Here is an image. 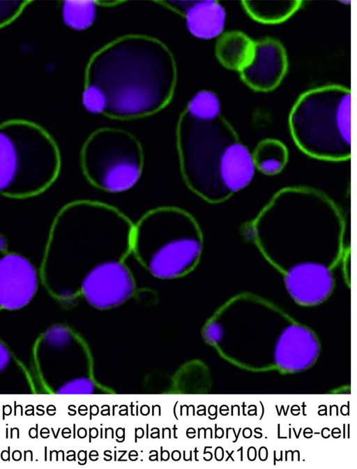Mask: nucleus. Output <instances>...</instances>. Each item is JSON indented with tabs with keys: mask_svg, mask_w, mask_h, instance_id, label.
<instances>
[{
	"mask_svg": "<svg viewBox=\"0 0 357 469\" xmlns=\"http://www.w3.org/2000/svg\"><path fill=\"white\" fill-rule=\"evenodd\" d=\"M296 146L321 161L342 162L351 155V91L340 84L317 86L301 93L288 115Z\"/></svg>",
	"mask_w": 357,
	"mask_h": 469,
	"instance_id": "0eeeda50",
	"label": "nucleus"
},
{
	"mask_svg": "<svg viewBox=\"0 0 357 469\" xmlns=\"http://www.w3.org/2000/svg\"><path fill=\"white\" fill-rule=\"evenodd\" d=\"M346 233L339 204L304 185L278 190L241 227L243 237L280 275L291 299L307 307L333 294L337 270L349 256Z\"/></svg>",
	"mask_w": 357,
	"mask_h": 469,
	"instance_id": "f257e3e1",
	"label": "nucleus"
},
{
	"mask_svg": "<svg viewBox=\"0 0 357 469\" xmlns=\"http://www.w3.org/2000/svg\"><path fill=\"white\" fill-rule=\"evenodd\" d=\"M176 141L181 178L202 200L221 203L252 183L257 171L252 151L223 115L204 119L183 110Z\"/></svg>",
	"mask_w": 357,
	"mask_h": 469,
	"instance_id": "20e7f679",
	"label": "nucleus"
},
{
	"mask_svg": "<svg viewBox=\"0 0 357 469\" xmlns=\"http://www.w3.org/2000/svg\"><path fill=\"white\" fill-rule=\"evenodd\" d=\"M204 248L202 229L193 215L175 206H160L134 222L131 254L153 277L172 280L192 272Z\"/></svg>",
	"mask_w": 357,
	"mask_h": 469,
	"instance_id": "423d86ee",
	"label": "nucleus"
},
{
	"mask_svg": "<svg viewBox=\"0 0 357 469\" xmlns=\"http://www.w3.org/2000/svg\"><path fill=\"white\" fill-rule=\"evenodd\" d=\"M184 110L197 118H215L222 115V102L218 95L208 89L194 93L187 102Z\"/></svg>",
	"mask_w": 357,
	"mask_h": 469,
	"instance_id": "aec40b11",
	"label": "nucleus"
},
{
	"mask_svg": "<svg viewBox=\"0 0 357 469\" xmlns=\"http://www.w3.org/2000/svg\"><path fill=\"white\" fill-rule=\"evenodd\" d=\"M257 172L272 177L282 173L287 165L289 152L280 139L266 137L259 141L252 151Z\"/></svg>",
	"mask_w": 357,
	"mask_h": 469,
	"instance_id": "a211bd4d",
	"label": "nucleus"
},
{
	"mask_svg": "<svg viewBox=\"0 0 357 469\" xmlns=\"http://www.w3.org/2000/svg\"><path fill=\"white\" fill-rule=\"evenodd\" d=\"M183 15L187 31L201 40H217L225 31L227 12L216 0L172 1Z\"/></svg>",
	"mask_w": 357,
	"mask_h": 469,
	"instance_id": "4468645a",
	"label": "nucleus"
},
{
	"mask_svg": "<svg viewBox=\"0 0 357 469\" xmlns=\"http://www.w3.org/2000/svg\"><path fill=\"white\" fill-rule=\"evenodd\" d=\"M300 323L270 299L243 291L216 309L204 324L202 337L224 358L234 350L251 349L265 355L275 369Z\"/></svg>",
	"mask_w": 357,
	"mask_h": 469,
	"instance_id": "39448f33",
	"label": "nucleus"
},
{
	"mask_svg": "<svg viewBox=\"0 0 357 469\" xmlns=\"http://www.w3.org/2000/svg\"><path fill=\"white\" fill-rule=\"evenodd\" d=\"M31 1H0V29L12 24L32 3Z\"/></svg>",
	"mask_w": 357,
	"mask_h": 469,
	"instance_id": "4be33fe9",
	"label": "nucleus"
},
{
	"mask_svg": "<svg viewBox=\"0 0 357 469\" xmlns=\"http://www.w3.org/2000/svg\"><path fill=\"white\" fill-rule=\"evenodd\" d=\"M134 276L126 261L109 263L91 272L81 286L80 298L98 310L116 308L135 294Z\"/></svg>",
	"mask_w": 357,
	"mask_h": 469,
	"instance_id": "9b49d317",
	"label": "nucleus"
},
{
	"mask_svg": "<svg viewBox=\"0 0 357 469\" xmlns=\"http://www.w3.org/2000/svg\"><path fill=\"white\" fill-rule=\"evenodd\" d=\"M37 391L52 394H116L96 377L94 359L86 339L70 326H50L33 346L30 373Z\"/></svg>",
	"mask_w": 357,
	"mask_h": 469,
	"instance_id": "1a4fd4ad",
	"label": "nucleus"
},
{
	"mask_svg": "<svg viewBox=\"0 0 357 469\" xmlns=\"http://www.w3.org/2000/svg\"><path fill=\"white\" fill-rule=\"evenodd\" d=\"M245 14L256 22L274 25L285 22L303 6V1H241Z\"/></svg>",
	"mask_w": 357,
	"mask_h": 469,
	"instance_id": "f3484780",
	"label": "nucleus"
},
{
	"mask_svg": "<svg viewBox=\"0 0 357 469\" xmlns=\"http://www.w3.org/2000/svg\"><path fill=\"white\" fill-rule=\"evenodd\" d=\"M255 40L238 29L225 31L217 40L215 55L225 69L238 72L250 61Z\"/></svg>",
	"mask_w": 357,
	"mask_h": 469,
	"instance_id": "dca6fc26",
	"label": "nucleus"
},
{
	"mask_svg": "<svg viewBox=\"0 0 357 469\" xmlns=\"http://www.w3.org/2000/svg\"><path fill=\"white\" fill-rule=\"evenodd\" d=\"M61 164L56 141L40 125L24 118L0 123V195L20 199L43 192Z\"/></svg>",
	"mask_w": 357,
	"mask_h": 469,
	"instance_id": "6e6552de",
	"label": "nucleus"
},
{
	"mask_svg": "<svg viewBox=\"0 0 357 469\" xmlns=\"http://www.w3.org/2000/svg\"><path fill=\"white\" fill-rule=\"evenodd\" d=\"M14 355L8 345L0 339V375L11 365Z\"/></svg>",
	"mask_w": 357,
	"mask_h": 469,
	"instance_id": "5701e85b",
	"label": "nucleus"
},
{
	"mask_svg": "<svg viewBox=\"0 0 357 469\" xmlns=\"http://www.w3.org/2000/svg\"><path fill=\"white\" fill-rule=\"evenodd\" d=\"M134 222L120 209L93 199H77L59 212L45 254L47 282L62 303L80 298L86 277L98 267L126 261L131 254Z\"/></svg>",
	"mask_w": 357,
	"mask_h": 469,
	"instance_id": "f03ea898",
	"label": "nucleus"
},
{
	"mask_svg": "<svg viewBox=\"0 0 357 469\" xmlns=\"http://www.w3.org/2000/svg\"><path fill=\"white\" fill-rule=\"evenodd\" d=\"M79 163L91 186L107 194H121L139 183L144 155L140 142L132 133L104 127L86 138L81 148Z\"/></svg>",
	"mask_w": 357,
	"mask_h": 469,
	"instance_id": "9d476101",
	"label": "nucleus"
},
{
	"mask_svg": "<svg viewBox=\"0 0 357 469\" xmlns=\"http://www.w3.org/2000/svg\"><path fill=\"white\" fill-rule=\"evenodd\" d=\"M289 66L284 44L276 38L266 36L255 40L252 57L238 73L240 79L252 91L268 93L282 84Z\"/></svg>",
	"mask_w": 357,
	"mask_h": 469,
	"instance_id": "f8f14e48",
	"label": "nucleus"
},
{
	"mask_svg": "<svg viewBox=\"0 0 357 469\" xmlns=\"http://www.w3.org/2000/svg\"><path fill=\"white\" fill-rule=\"evenodd\" d=\"M38 286V271L30 259L17 252L0 254V309L24 308L33 299Z\"/></svg>",
	"mask_w": 357,
	"mask_h": 469,
	"instance_id": "ddd939ff",
	"label": "nucleus"
},
{
	"mask_svg": "<svg viewBox=\"0 0 357 469\" xmlns=\"http://www.w3.org/2000/svg\"><path fill=\"white\" fill-rule=\"evenodd\" d=\"M98 15L97 3L91 0L63 1L61 4L63 23L68 29L83 31L95 23Z\"/></svg>",
	"mask_w": 357,
	"mask_h": 469,
	"instance_id": "6ab92c4d",
	"label": "nucleus"
},
{
	"mask_svg": "<svg viewBox=\"0 0 357 469\" xmlns=\"http://www.w3.org/2000/svg\"><path fill=\"white\" fill-rule=\"evenodd\" d=\"M158 376L162 385L154 394H204L211 386V378L207 365L197 359L182 364L172 374H158Z\"/></svg>",
	"mask_w": 357,
	"mask_h": 469,
	"instance_id": "2eb2a0df",
	"label": "nucleus"
},
{
	"mask_svg": "<svg viewBox=\"0 0 357 469\" xmlns=\"http://www.w3.org/2000/svg\"><path fill=\"white\" fill-rule=\"evenodd\" d=\"M81 103L84 110L92 115H105L107 98L104 92L97 86L85 83L81 95Z\"/></svg>",
	"mask_w": 357,
	"mask_h": 469,
	"instance_id": "412c9836",
	"label": "nucleus"
},
{
	"mask_svg": "<svg viewBox=\"0 0 357 469\" xmlns=\"http://www.w3.org/2000/svg\"><path fill=\"white\" fill-rule=\"evenodd\" d=\"M176 66L169 49L144 35L119 37L98 49L86 69L85 83L107 98L105 115L130 120L154 114L170 102Z\"/></svg>",
	"mask_w": 357,
	"mask_h": 469,
	"instance_id": "7ed1b4c3",
	"label": "nucleus"
}]
</instances>
